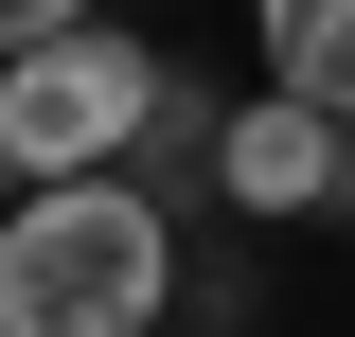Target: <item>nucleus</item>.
Masks as SVG:
<instances>
[{
	"instance_id": "f03ea898",
	"label": "nucleus",
	"mask_w": 355,
	"mask_h": 337,
	"mask_svg": "<svg viewBox=\"0 0 355 337\" xmlns=\"http://www.w3.org/2000/svg\"><path fill=\"white\" fill-rule=\"evenodd\" d=\"M178 89L196 71H178L142 18H89V36H53V53H0V178H18V196H36V178H125Z\"/></svg>"
},
{
	"instance_id": "f257e3e1",
	"label": "nucleus",
	"mask_w": 355,
	"mask_h": 337,
	"mask_svg": "<svg viewBox=\"0 0 355 337\" xmlns=\"http://www.w3.org/2000/svg\"><path fill=\"white\" fill-rule=\"evenodd\" d=\"M178 213L125 178H36L0 196V337H160L178 320Z\"/></svg>"
},
{
	"instance_id": "20e7f679",
	"label": "nucleus",
	"mask_w": 355,
	"mask_h": 337,
	"mask_svg": "<svg viewBox=\"0 0 355 337\" xmlns=\"http://www.w3.org/2000/svg\"><path fill=\"white\" fill-rule=\"evenodd\" d=\"M249 53L284 107H338L355 125V0H249Z\"/></svg>"
},
{
	"instance_id": "7ed1b4c3",
	"label": "nucleus",
	"mask_w": 355,
	"mask_h": 337,
	"mask_svg": "<svg viewBox=\"0 0 355 337\" xmlns=\"http://www.w3.org/2000/svg\"><path fill=\"white\" fill-rule=\"evenodd\" d=\"M214 213H231V231H302V213H338V107L249 89V107L214 125Z\"/></svg>"
},
{
	"instance_id": "423d86ee",
	"label": "nucleus",
	"mask_w": 355,
	"mask_h": 337,
	"mask_svg": "<svg viewBox=\"0 0 355 337\" xmlns=\"http://www.w3.org/2000/svg\"><path fill=\"white\" fill-rule=\"evenodd\" d=\"M338 213H355V125H338Z\"/></svg>"
},
{
	"instance_id": "39448f33",
	"label": "nucleus",
	"mask_w": 355,
	"mask_h": 337,
	"mask_svg": "<svg viewBox=\"0 0 355 337\" xmlns=\"http://www.w3.org/2000/svg\"><path fill=\"white\" fill-rule=\"evenodd\" d=\"M107 0H0V53H53V36H89Z\"/></svg>"
}]
</instances>
